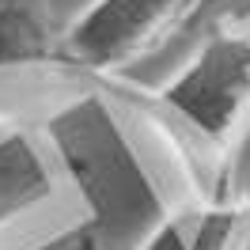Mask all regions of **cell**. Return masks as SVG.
<instances>
[{"label": "cell", "instance_id": "7a4b0ae2", "mask_svg": "<svg viewBox=\"0 0 250 250\" xmlns=\"http://www.w3.org/2000/svg\"><path fill=\"white\" fill-rule=\"evenodd\" d=\"M53 189L57 171L46 133L16 129L0 137V231L19 216H31L34 208L49 205Z\"/></svg>", "mask_w": 250, "mask_h": 250}, {"label": "cell", "instance_id": "3957f363", "mask_svg": "<svg viewBox=\"0 0 250 250\" xmlns=\"http://www.w3.org/2000/svg\"><path fill=\"white\" fill-rule=\"evenodd\" d=\"M61 31L53 0H0V68L61 64Z\"/></svg>", "mask_w": 250, "mask_h": 250}, {"label": "cell", "instance_id": "6da1fadb", "mask_svg": "<svg viewBox=\"0 0 250 250\" xmlns=\"http://www.w3.org/2000/svg\"><path fill=\"white\" fill-rule=\"evenodd\" d=\"M208 0H91L61 31V64L87 80H122L182 31H197Z\"/></svg>", "mask_w": 250, "mask_h": 250}, {"label": "cell", "instance_id": "277c9868", "mask_svg": "<svg viewBox=\"0 0 250 250\" xmlns=\"http://www.w3.org/2000/svg\"><path fill=\"white\" fill-rule=\"evenodd\" d=\"M231 8H235V0H208V8H205V16H201V23H197V31H193V34H201L208 23H216L220 16H228Z\"/></svg>", "mask_w": 250, "mask_h": 250}, {"label": "cell", "instance_id": "5b68a950", "mask_svg": "<svg viewBox=\"0 0 250 250\" xmlns=\"http://www.w3.org/2000/svg\"><path fill=\"white\" fill-rule=\"evenodd\" d=\"M247 193H250V186H247Z\"/></svg>", "mask_w": 250, "mask_h": 250}]
</instances>
